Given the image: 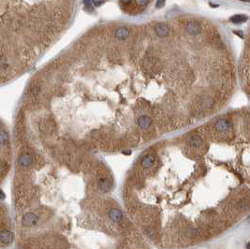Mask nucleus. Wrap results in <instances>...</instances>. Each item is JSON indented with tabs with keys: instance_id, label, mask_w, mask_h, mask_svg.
I'll list each match as a JSON object with an SVG mask.
<instances>
[{
	"instance_id": "1",
	"label": "nucleus",
	"mask_w": 250,
	"mask_h": 249,
	"mask_svg": "<svg viewBox=\"0 0 250 249\" xmlns=\"http://www.w3.org/2000/svg\"><path fill=\"white\" fill-rule=\"evenodd\" d=\"M127 211L161 248L213 240L250 216V110H224L161 138L137 158Z\"/></svg>"
},
{
	"instance_id": "2",
	"label": "nucleus",
	"mask_w": 250,
	"mask_h": 249,
	"mask_svg": "<svg viewBox=\"0 0 250 249\" xmlns=\"http://www.w3.org/2000/svg\"><path fill=\"white\" fill-rule=\"evenodd\" d=\"M184 31L190 36H198L201 32V26L199 22L189 21L184 25Z\"/></svg>"
},
{
	"instance_id": "3",
	"label": "nucleus",
	"mask_w": 250,
	"mask_h": 249,
	"mask_svg": "<svg viewBox=\"0 0 250 249\" xmlns=\"http://www.w3.org/2000/svg\"><path fill=\"white\" fill-rule=\"evenodd\" d=\"M154 31L158 37H166L169 35V27L165 22H156L154 25Z\"/></svg>"
},
{
	"instance_id": "4",
	"label": "nucleus",
	"mask_w": 250,
	"mask_h": 249,
	"mask_svg": "<svg viewBox=\"0 0 250 249\" xmlns=\"http://www.w3.org/2000/svg\"><path fill=\"white\" fill-rule=\"evenodd\" d=\"M129 29L125 26H121L116 29L115 31V37L120 40H125L129 37Z\"/></svg>"
},
{
	"instance_id": "5",
	"label": "nucleus",
	"mask_w": 250,
	"mask_h": 249,
	"mask_svg": "<svg viewBox=\"0 0 250 249\" xmlns=\"http://www.w3.org/2000/svg\"><path fill=\"white\" fill-rule=\"evenodd\" d=\"M248 20V17L244 14H235L229 18V21L233 23H243Z\"/></svg>"
},
{
	"instance_id": "6",
	"label": "nucleus",
	"mask_w": 250,
	"mask_h": 249,
	"mask_svg": "<svg viewBox=\"0 0 250 249\" xmlns=\"http://www.w3.org/2000/svg\"><path fill=\"white\" fill-rule=\"evenodd\" d=\"M166 4V0H156L155 3V7L156 8H162Z\"/></svg>"
},
{
	"instance_id": "7",
	"label": "nucleus",
	"mask_w": 250,
	"mask_h": 249,
	"mask_svg": "<svg viewBox=\"0 0 250 249\" xmlns=\"http://www.w3.org/2000/svg\"><path fill=\"white\" fill-rule=\"evenodd\" d=\"M136 4L139 6H146L149 2V0H135Z\"/></svg>"
},
{
	"instance_id": "8",
	"label": "nucleus",
	"mask_w": 250,
	"mask_h": 249,
	"mask_svg": "<svg viewBox=\"0 0 250 249\" xmlns=\"http://www.w3.org/2000/svg\"><path fill=\"white\" fill-rule=\"evenodd\" d=\"M105 2V0H94L93 1V4H95V6H100V5H102L103 3Z\"/></svg>"
},
{
	"instance_id": "9",
	"label": "nucleus",
	"mask_w": 250,
	"mask_h": 249,
	"mask_svg": "<svg viewBox=\"0 0 250 249\" xmlns=\"http://www.w3.org/2000/svg\"><path fill=\"white\" fill-rule=\"evenodd\" d=\"M93 1L94 0H83V4H84V6H92Z\"/></svg>"
},
{
	"instance_id": "10",
	"label": "nucleus",
	"mask_w": 250,
	"mask_h": 249,
	"mask_svg": "<svg viewBox=\"0 0 250 249\" xmlns=\"http://www.w3.org/2000/svg\"><path fill=\"white\" fill-rule=\"evenodd\" d=\"M120 1L125 5H128V4H130L132 2V0H120Z\"/></svg>"
}]
</instances>
